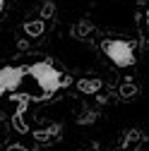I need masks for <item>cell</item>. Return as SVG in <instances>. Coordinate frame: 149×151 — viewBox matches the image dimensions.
<instances>
[{
    "mask_svg": "<svg viewBox=\"0 0 149 151\" xmlns=\"http://www.w3.org/2000/svg\"><path fill=\"white\" fill-rule=\"evenodd\" d=\"M101 50L116 67H132L135 65V46L125 39H106L101 43Z\"/></svg>",
    "mask_w": 149,
    "mask_h": 151,
    "instance_id": "2",
    "label": "cell"
},
{
    "mask_svg": "<svg viewBox=\"0 0 149 151\" xmlns=\"http://www.w3.org/2000/svg\"><path fill=\"white\" fill-rule=\"evenodd\" d=\"M51 12H53V5L46 3V5H43V17H51Z\"/></svg>",
    "mask_w": 149,
    "mask_h": 151,
    "instance_id": "6",
    "label": "cell"
},
{
    "mask_svg": "<svg viewBox=\"0 0 149 151\" xmlns=\"http://www.w3.org/2000/svg\"><path fill=\"white\" fill-rule=\"evenodd\" d=\"M43 27H46V24H43L41 19H39V22H27V24H24V29H27L29 36H41V34H43Z\"/></svg>",
    "mask_w": 149,
    "mask_h": 151,
    "instance_id": "4",
    "label": "cell"
},
{
    "mask_svg": "<svg viewBox=\"0 0 149 151\" xmlns=\"http://www.w3.org/2000/svg\"><path fill=\"white\" fill-rule=\"evenodd\" d=\"M27 74L39 84V93L41 96H51L53 91H58L63 84H67V79H63V74L51 67L48 63H36V65H29Z\"/></svg>",
    "mask_w": 149,
    "mask_h": 151,
    "instance_id": "1",
    "label": "cell"
},
{
    "mask_svg": "<svg viewBox=\"0 0 149 151\" xmlns=\"http://www.w3.org/2000/svg\"><path fill=\"white\" fill-rule=\"evenodd\" d=\"M120 93H123V96H132V93H137V86H132V84H123V89H120Z\"/></svg>",
    "mask_w": 149,
    "mask_h": 151,
    "instance_id": "5",
    "label": "cell"
},
{
    "mask_svg": "<svg viewBox=\"0 0 149 151\" xmlns=\"http://www.w3.org/2000/svg\"><path fill=\"white\" fill-rule=\"evenodd\" d=\"M3 7H5V0H0V12H3Z\"/></svg>",
    "mask_w": 149,
    "mask_h": 151,
    "instance_id": "7",
    "label": "cell"
},
{
    "mask_svg": "<svg viewBox=\"0 0 149 151\" xmlns=\"http://www.w3.org/2000/svg\"><path fill=\"white\" fill-rule=\"evenodd\" d=\"M147 24H149V12H147Z\"/></svg>",
    "mask_w": 149,
    "mask_h": 151,
    "instance_id": "8",
    "label": "cell"
},
{
    "mask_svg": "<svg viewBox=\"0 0 149 151\" xmlns=\"http://www.w3.org/2000/svg\"><path fill=\"white\" fill-rule=\"evenodd\" d=\"M77 89H80L82 93H96V91L101 89V82H99V79H80V82H77Z\"/></svg>",
    "mask_w": 149,
    "mask_h": 151,
    "instance_id": "3",
    "label": "cell"
}]
</instances>
